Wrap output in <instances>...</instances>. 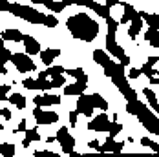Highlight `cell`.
<instances>
[{
  "label": "cell",
  "mask_w": 159,
  "mask_h": 157,
  "mask_svg": "<svg viewBox=\"0 0 159 157\" xmlns=\"http://www.w3.org/2000/svg\"><path fill=\"white\" fill-rule=\"evenodd\" d=\"M68 29H70V33L75 38L90 42V40L95 38L97 33H99V24L95 20H92L86 13H77V15L68 18Z\"/></svg>",
  "instance_id": "6da1fadb"
},
{
  "label": "cell",
  "mask_w": 159,
  "mask_h": 157,
  "mask_svg": "<svg viewBox=\"0 0 159 157\" xmlns=\"http://www.w3.org/2000/svg\"><path fill=\"white\" fill-rule=\"evenodd\" d=\"M7 11L16 16H20V18H24V20H28V22H31V24H42V26L46 24V15L39 13L37 9H33L30 6H20V4H11L9 2Z\"/></svg>",
  "instance_id": "7a4b0ae2"
},
{
  "label": "cell",
  "mask_w": 159,
  "mask_h": 157,
  "mask_svg": "<svg viewBox=\"0 0 159 157\" xmlns=\"http://www.w3.org/2000/svg\"><path fill=\"white\" fill-rule=\"evenodd\" d=\"M135 117L141 121V124H143L150 133H154V135H157L159 133V117L157 115H154V111H150L144 104H141L139 113H137Z\"/></svg>",
  "instance_id": "3957f363"
},
{
  "label": "cell",
  "mask_w": 159,
  "mask_h": 157,
  "mask_svg": "<svg viewBox=\"0 0 159 157\" xmlns=\"http://www.w3.org/2000/svg\"><path fill=\"white\" fill-rule=\"evenodd\" d=\"M11 62L15 64V68L18 71H22V73H30V71H35V70H37L35 62L30 59V55H28L26 51H24V53H13Z\"/></svg>",
  "instance_id": "277c9868"
},
{
  "label": "cell",
  "mask_w": 159,
  "mask_h": 157,
  "mask_svg": "<svg viewBox=\"0 0 159 157\" xmlns=\"http://www.w3.org/2000/svg\"><path fill=\"white\" fill-rule=\"evenodd\" d=\"M57 141H59V144H61V148H62L64 154H68V155H71V152L75 150V139L71 137V133L68 132V128L66 126H62V128H59L57 130Z\"/></svg>",
  "instance_id": "5b68a950"
},
{
  "label": "cell",
  "mask_w": 159,
  "mask_h": 157,
  "mask_svg": "<svg viewBox=\"0 0 159 157\" xmlns=\"http://www.w3.org/2000/svg\"><path fill=\"white\" fill-rule=\"evenodd\" d=\"M33 117H35L37 124H40V126H46V124H51V123H57L59 121V115L55 111H44L42 106H37L33 110Z\"/></svg>",
  "instance_id": "8992f818"
},
{
  "label": "cell",
  "mask_w": 159,
  "mask_h": 157,
  "mask_svg": "<svg viewBox=\"0 0 159 157\" xmlns=\"http://www.w3.org/2000/svg\"><path fill=\"white\" fill-rule=\"evenodd\" d=\"M108 126H110V117H108L106 111H102V113L95 115V119H92L88 123V130H92V132H108Z\"/></svg>",
  "instance_id": "52a82bcc"
},
{
  "label": "cell",
  "mask_w": 159,
  "mask_h": 157,
  "mask_svg": "<svg viewBox=\"0 0 159 157\" xmlns=\"http://www.w3.org/2000/svg\"><path fill=\"white\" fill-rule=\"evenodd\" d=\"M77 110H79V113L86 115V117H92V115H93L95 106L92 104V101H90V95H84V93L79 95V99H77Z\"/></svg>",
  "instance_id": "ba28073f"
},
{
  "label": "cell",
  "mask_w": 159,
  "mask_h": 157,
  "mask_svg": "<svg viewBox=\"0 0 159 157\" xmlns=\"http://www.w3.org/2000/svg\"><path fill=\"white\" fill-rule=\"evenodd\" d=\"M22 42H24V51H26L30 57L42 51V49H40V44H39V40L33 38L31 35H24V37H22Z\"/></svg>",
  "instance_id": "9c48e42d"
},
{
  "label": "cell",
  "mask_w": 159,
  "mask_h": 157,
  "mask_svg": "<svg viewBox=\"0 0 159 157\" xmlns=\"http://www.w3.org/2000/svg\"><path fill=\"white\" fill-rule=\"evenodd\" d=\"M143 26H144V20H143V16L139 15V11H137V13L134 15V18H132L130 28H128V37H130V38H135V37L141 33Z\"/></svg>",
  "instance_id": "30bf717a"
},
{
  "label": "cell",
  "mask_w": 159,
  "mask_h": 157,
  "mask_svg": "<svg viewBox=\"0 0 159 157\" xmlns=\"http://www.w3.org/2000/svg\"><path fill=\"white\" fill-rule=\"evenodd\" d=\"M33 102L35 106H51V104H61V97L59 95H37L33 97Z\"/></svg>",
  "instance_id": "8fae6325"
},
{
  "label": "cell",
  "mask_w": 159,
  "mask_h": 157,
  "mask_svg": "<svg viewBox=\"0 0 159 157\" xmlns=\"http://www.w3.org/2000/svg\"><path fill=\"white\" fill-rule=\"evenodd\" d=\"M86 86H88V82H84V80H77V82H73V84H66V86H64V93L70 95V97H73V95L79 97L80 93H84Z\"/></svg>",
  "instance_id": "7c38bea8"
},
{
  "label": "cell",
  "mask_w": 159,
  "mask_h": 157,
  "mask_svg": "<svg viewBox=\"0 0 159 157\" xmlns=\"http://www.w3.org/2000/svg\"><path fill=\"white\" fill-rule=\"evenodd\" d=\"M123 148H125V141L115 142L113 141V137H108V139L104 141V144L99 148V152H113V154H119Z\"/></svg>",
  "instance_id": "4fadbf2b"
},
{
  "label": "cell",
  "mask_w": 159,
  "mask_h": 157,
  "mask_svg": "<svg viewBox=\"0 0 159 157\" xmlns=\"http://www.w3.org/2000/svg\"><path fill=\"white\" fill-rule=\"evenodd\" d=\"M39 55H40V61H42L44 66H51V62L61 55V49H55V47L51 49V47H48V49H42Z\"/></svg>",
  "instance_id": "5bb4252c"
},
{
  "label": "cell",
  "mask_w": 159,
  "mask_h": 157,
  "mask_svg": "<svg viewBox=\"0 0 159 157\" xmlns=\"http://www.w3.org/2000/svg\"><path fill=\"white\" fill-rule=\"evenodd\" d=\"M48 9H51V11H55V13H61L62 9H66L68 6H71L70 4V0H62V2H55V0H44L42 2Z\"/></svg>",
  "instance_id": "9a60e30c"
},
{
  "label": "cell",
  "mask_w": 159,
  "mask_h": 157,
  "mask_svg": "<svg viewBox=\"0 0 159 157\" xmlns=\"http://www.w3.org/2000/svg\"><path fill=\"white\" fill-rule=\"evenodd\" d=\"M144 38H146V42H148L150 46H154V47L159 49V29L148 28V31L144 33Z\"/></svg>",
  "instance_id": "2e32d148"
},
{
  "label": "cell",
  "mask_w": 159,
  "mask_h": 157,
  "mask_svg": "<svg viewBox=\"0 0 159 157\" xmlns=\"http://www.w3.org/2000/svg\"><path fill=\"white\" fill-rule=\"evenodd\" d=\"M42 80L44 78H24L22 80V86L26 90H42Z\"/></svg>",
  "instance_id": "e0dca14e"
},
{
  "label": "cell",
  "mask_w": 159,
  "mask_h": 157,
  "mask_svg": "<svg viewBox=\"0 0 159 157\" xmlns=\"http://www.w3.org/2000/svg\"><path fill=\"white\" fill-rule=\"evenodd\" d=\"M22 37L24 35L18 31V29H6V31L2 33V38L4 40H11V42H20Z\"/></svg>",
  "instance_id": "ac0fdd59"
},
{
  "label": "cell",
  "mask_w": 159,
  "mask_h": 157,
  "mask_svg": "<svg viewBox=\"0 0 159 157\" xmlns=\"http://www.w3.org/2000/svg\"><path fill=\"white\" fill-rule=\"evenodd\" d=\"M9 102H13L18 110H24L26 108V97H22V93H11L7 97Z\"/></svg>",
  "instance_id": "d6986e66"
},
{
  "label": "cell",
  "mask_w": 159,
  "mask_h": 157,
  "mask_svg": "<svg viewBox=\"0 0 159 157\" xmlns=\"http://www.w3.org/2000/svg\"><path fill=\"white\" fill-rule=\"evenodd\" d=\"M90 101H92V104L95 106V108H99V110H102V111H106L108 110V102L101 97L99 93H93V95H90Z\"/></svg>",
  "instance_id": "ffe728a7"
},
{
  "label": "cell",
  "mask_w": 159,
  "mask_h": 157,
  "mask_svg": "<svg viewBox=\"0 0 159 157\" xmlns=\"http://www.w3.org/2000/svg\"><path fill=\"white\" fill-rule=\"evenodd\" d=\"M93 61L97 64H101V66H104L106 62H110V53H106V51H102V49H95L93 51Z\"/></svg>",
  "instance_id": "44dd1931"
},
{
  "label": "cell",
  "mask_w": 159,
  "mask_h": 157,
  "mask_svg": "<svg viewBox=\"0 0 159 157\" xmlns=\"http://www.w3.org/2000/svg\"><path fill=\"white\" fill-rule=\"evenodd\" d=\"M139 15L143 16V20L150 26V28H156V29H159V15H152V13H139Z\"/></svg>",
  "instance_id": "7402d4cb"
},
{
  "label": "cell",
  "mask_w": 159,
  "mask_h": 157,
  "mask_svg": "<svg viewBox=\"0 0 159 157\" xmlns=\"http://www.w3.org/2000/svg\"><path fill=\"white\" fill-rule=\"evenodd\" d=\"M0 155L13 157L15 155V144H11V142H0Z\"/></svg>",
  "instance_id": "603a6c76"
},
{
  "label": "cell",
  "mask_w": 159,
  "mask_h": 157,
  "mask_svg": "<svg viewBox=\"0 0 159 157\" xmlns=\"http://www.w3.org/2000/svg\"><path fill=\"white\" fill-rule=\"evenodd\" d=\"M66 75H71V77H75L77 80H84V82H88V77H86V73H84L82 68H71V70H66Z\"/></svg>",
  "instance_id": "cb8c5ba5"
},
{
  "label": "cell",
  "mask_w": 159,
  "mask_h": 157,
  "mask_svg": "<svg viewBox=\"0 0 159 157\" xmlns=\"http://www.w3.org/2000/svg\"><path fill=\"white\" fill-rule=\"evenodd\" d=\"M121 130H123V124H119V123H110V126H108V137H115L117 133H121Z\"/></svg>",
  "instance_id": "d4e9b609"
},
{
  "label": "cell",
  "mask_w": 159,
  "mask_h": 157,
  "mask_svg": "<svg viewBox=\"0 0 159 157\" xmlns=\"http://www.w3.org/2000/svg\"><path fill=\"white\" fill-rule=\"evenodd\" d=\"M48 75L49 77H55V75H61V73H66V68L64 66H48Z\"/></svg>",
  "instance_id": "484cf974"
},
{
  "label": "cell",
  "mask_w": 159,
  "mask_h": 157,
  "mask_svg": "<svg viewBox=\"0 0 159 157\" xmlns=\"http://www.w3.org/2000/svg\"><path fill=\"white\" fill-rule=\"evenodd\" d=\"M141 73H143V75H146L148 78H152V77H156L157 70H154V66H150V64L146 62V64H143V68H141Z\"/></svg>",
  "instance_id": "4316f807"
},
{
  "label": "cell",
  "mask_w": 159,
  "mask_h": 157,
  "mask_svg": "<svg viewBox=\"0 0 159 157\" xmlns=\"http://www.w3.org/2000/svg\"><path fill=\"white\" fill-rule=\"evenodd\" d=\"M26 141H40V135H39V132H37V128H31V130H26V137H24Z\"/></svg>",
  "instance_id": "83f0119b"
},
{
  "label": "cell",
  "mask_w": 159,
  "mask_h": 157,
  "mask_svg": "<svg viewBox=\"0 0 159 157\" xmlns=\"http://www.w3.org/2000/svg\"><path fill=\"white\" fill-rule=\"evenodd\" d=\"M143 95L146 97V101H148V104H154V102H157V95L154 93L150 88H144L143 90Z\"/></svg>",
  "instance_id": "f1b7e54d"
},
{
  "label": "cell",
  "mask_w": 159,
  "mask_h": 157,
  "mask_svg": "<svg viewBox=\"0 0 159 157\" xmlns=\"http://www.w3.org/2000/svg\"><path fill=\"white\" fill-rule=\"evenodd\" d=\"M64 82H66V78L62 77V73L51 77V84H53V88H64Z\"/></svg>",
  "instance_id": "f546056e"
},
{
  "label": "cell",
  "mask_w": 159,
  "mask_h": 157,
  "mask_svg": "<svg viewBox=\"0 0 159 157\" xmlns=\"http://www.w3.org/2000/svg\"><path fill=\"white\" fill-rule=\"evenodd\" d=\"M9 92H11V86L9 84H0V101H6Z\"/></svg>",
  "instance_id": "4dcf8cb0"
},
{
  "label": "cell",
  "mask_w": 159,
  "mask_h": 157,
  "mask_svg": "<svg viewBox=\"0 0 159 157\" xmlns=\"http://www.w3.org/2000/svg\"><path fill=\"white\" fill-rule=\"evenodd\" d=\"M11 57H13V53H11L9 49H6V47H0V61L7 62V61H11Z\"/></svg>",
  "instance_id": "1f68e13d"
},
{
  "label": "cell",
  "mask_w": 159,
  "mask_h": 157,
  "mask_svg": "<svg viewBox=\"0 0 159 157\" xmlns=\"http://www.w3.org/2000/svg\"><path fill=\"white\" fill-rule=\"evenodd\" d=\"M57 24H59V20H57L55 16L46 15V24H44V26H48V28H57Z\"/></svg>",
  "instance_id": "d6a6232c"
},
{
  "label": "cell",
  "mask_w": 159,
  "mask_h": 157,
  "mask_svg": "<svg viewBox=\"0 0 159 157\" xmlns=\"http://www.w3.org/2000/svg\"><path fill=\"white\" fill-rule=\"evenodd\" d=\"M33 155H35V157H59L57 154H53V152H49V150H40V152H35Z\"/></svg>",
  "instance_id": "836d02e7"
},
{
  "label": "cell",
  "mask_w": 159,
  "mask_h": 157,
  "mask_svg": "<svg viewBox=\"0 0 159 157\" xmlns=\"http://www.w3.org/2000/svg\"><path fill=\"white\" fill-rule=\"evenodd\" d=\"M141 75H143V73H141V70H137V68H130V71H128V78H132V80H134V78H139Z\"/></svg>",
  "instance_id": "e575fe53"
},
{
  "label": "cell",
  "mask_w": 159,
  "mask_h": 157,
  "mask_svg": "<svg viewBox=\"0 0 159 157\" xmlns=\"http://www.w3.org/2000/svg\"><path fill=\"white\" fill-rule=\"evenodd\" d=\"M77 117H79V110L70 111V126H77Z\"/></svg>",
  "instance_id": "d590c367"
},
{
  "label": "cell",
  "mask_w": 159,
  "mask_h": 157,
  "mask_svg": "<svg viewBox=\"0 0 159 157\" xmlns=\"http://www.w3.org/2000/svg\"><path fill=\"white\" fill-rule=\"evenodd\" d=\"M0 117H4V119H11V111H9V108H2L0 110Z\"/></svg>",
  "instance_id": "8d00e7d4"
},
{
  "label": "cell",
  "mask_w": 159,
  "mask_h": 157,
  "mask_svg": "<svg viewBox=\"0 0 159 157\" xmlns=\"http://www.w3.org/2000/svg\"><path fill=\"white\" fill-rule=\"evenodd\" d=\"M26 130H28V128H26V121L22 119V121L18 123V126H16V130H15V132H26Z\"/></svg>",
  "instance_id": "74e56055"
},
{
  "label": "cell",
  "mask_w": 159,
  "mask_h": 157,
  "mask_svg": "<svg viewBox=\"0 0 159 157\" xmlns=\"http://www.w3.org/2000/svg\"><path fill=\"white\" fill-rule=\"evenodd\" d=\"M117 4H119V0H104V6H106V7H115V6H117Z\"/></svg>",
  "instance_id": "f35d334b"
},
{
  "label": "cell",
  "mask_w": 159,
  "mask_h": 157,
  "mask_svg": "<svg viewBox=\"0 0 159 157\" xmlns=\"http://www.w3.org/2000/svg\"><path fill=\"white\" fill-rule=\"evenodd\" d=\"M88 146H90V148H95L97 152H99V148H101V144H99V141H97V139H93V141H88Z\"/></svg>",
  "instance_id": "ab89813d"
},
{
  "label": "cell",
  "mask_w": 159,
  "mask_h": 157,
  "mask_svg": "<svg viewBox=\"0 0 159 157\" xmlns=\"http://www.w3.org/2000/svg\"><path fill=\"white\" fill-rule=\"evenodd\" d=\"M146 62L150 64V66H156V64L159 62V57H148V61Z\"/></svg>",
  "instance_id": "60d3db41"
},
{
  "label": "cell",
  "mask_w": 159,
  "mask_h": 157,
  "mask_svg": "<svg viewBox=\"0 0 159 157\" xmlns=\"http://www.w3.org/2000/svg\"><path fill=\"white\" fill-rule=\"evenodd\" d=\"M6 73H7V70H6V62L0 61V75H6Z\"/></svg>",
  "instance_id": "b9f144b4"
},
{
  "label": "cell",
  "mask_w": 159,
  "mask_h": 157,
  "mask_svg": "<svg viewBox=\"0 0 159 157\" xmlns=\"http://www.w3.org/2000/svg\"><path fill=\"white\" fill-rule=\"evenodd\" d=\"M49 75H48V71H40V73H39V78H48Z\"/></svg>",
  "instance_id": "7bdbcfd3"
},
{
  "label": "cell",
  "mask_w": 159,
  "mask_h": 157,
  "mask_svg": "<svg viewBox=\"0 0 159 157\" xmlns=\"http://www.w3.org/2000/svg\"><path fill=\"white\" fill-rule=\"evenodd\" d=\"M33 4H42V2H44V0H31Z\"/></svg>",
  "instance_id": "ee69618b"
},
{
  "label": "cell",
  "mask_w": 159,
  "mask_h": 157,
  "mask_svg": "<svg viewBox=\"0 0 159 157\" xmlns=\"http://www.w3.org/2000/svg\"><path fill=\"white\" fill-rule=\"evenodd\" d=\"M0 47H4V38L0 37Z\"/></svg>",
  "instance_id": "f6af8a7d"
},
{
  "label": "cell",
  "mask_w": 159,
  "mask_h": 157,
  "mask_svg": "<svg viewBox=\"0 0 159 157\" xmlns=\"http://www.w3.org/2000/svg\"><path fill=\"white\" fill-rule=\"evenodd\" d=\"M157 86H159V84H157Z\"/></svg>",
  "instance_id": "bcb514c9"
},
{
  "label": "cell",
  "mask_w": 159,
  "mask_h": 157,
  "mask_svg": "<svg viewBox=\"0 0 159 157\" xmlns=\"http://www.w3.org/2000/svg\"><path fill=\"white\" fill-rule=\"evenodd\" d=\"M157 73H159V71H157Z\"/></svg>",
  "instance_id": "7dc6e473"
}]
</instances>
